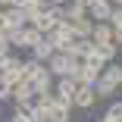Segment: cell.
I'll return each instance as SVG.
<instances>
[{
  "label": "cell",
  "mask_w": 122,
  "mask_h": 122,
  "mask_svg": "<svg viewBox=\"0 0 122 122\" xmlns=\"http://www.w3.org/2000/svg\"><path fill=\"white\" fill-rule=\"evenodd\" d=\"M78 63H81V60H72L69 53H63V50H53V56L47 60V69H50V75H53V78H75Z\"/></svg>",
  "instance_id": "1"
},
{
  "label": "cell",
  "mask_w": 122,
  "mask_h": 122,
  "mask_svg": "<svg viewBox=\"0 0 122 122\" xmlns=\"http://www.w3.org/2000/svg\"><path fill=\"white\" fill-rule=\"evenodd\" d=\"M6 38H10V44H13V50H31L44 35H41L35 25H22V28H13Z\"/></svg>",
  "instance_id": "2"
},
{
  "label": "cell",
  "mask_w": 122,
  "mask_h": 122,
  "mask_svg": "<svg viewBox=\"0 0 122 122\" xmlns=\"http://www.w3.org/2000/svg\"><path fill=\"white\" fill-rule=\"evenodd\" d=\"M35 94H44V91H53V75H50V69H47V63H38V69L28 75Z\"/></svg>",
  "instance_id": "3"
},
{
  "label": "cell",
  "mask_w": 122,
  "mask_h": 122,
  "mask_svg": "<svg viewBox=\"0 0 122 122\" xmlns=\"http://www.w3.org/2000/svg\"><path fill=\"white\" fill-rule=\"evenodd\" d=\"M94 107H97L94 85H78L75 97H72V110H94Z\"/></svg>",
  "instance_id": "4"
},
{
  "label": "cell",
  "mask_w": 122,
  "mask_h": 122,
  "mask_svg": "<svg viewBox=\"0 0 122 122\" xmlns=\"http://www.w3.org/2000/svg\"><path fill=\"white\" fill-rule=\"evenodd\" d=\"M78 91V81L75 78H53V97L63 103H72V97Z\"/></svg>",
  "instance_id": "5"
},
{
  "label": "cell",
  "mask_w": 122,
  "mask_h": 122,
  "mask_svg": "<svg viewBox=\"0 0 122 122\" xmlns=\"http://www.w3.org/2000/svg\"><path fill=\"white\" fill-rule=\"evenodd\" d=\"M100 66H94V63H88V60H81L78 63V72H75V81L78 85H94L97 78H100Z\"/></svg>",
  "instance_id": "6"
},
{
  "label": "cell",
  "mask_w": 122,
  "mask_h": 122,
  "mask_svg": "<svg viewBox=\"0 0 122 122\" xmlns=\"http://www.w3.org/2000/svg\"><path fill=\"white\" fill-rule=\"evenodd\" d=\"M31 97H35V88H31L28 78H19V81L13 85V94H10L13 103H31Z\"/></svg>",
  "instance_id": "7"
},
{
  "label": "cell",
  "mask_w": 122,
  "mask_h": 122,
  "mask_svg": "<svg viewBox=\"0 0 122 122\" xmlns=\"http://www.w3.org/2000/svg\"><path fill=\"white\" fill-rule=\"evenodd\" d=\"M3 16H6V28H22V25H28V13L25 6H3Z\"/></svg>",
  "instance_id": "8"
},
{
  "label": "cell",
  "mask_w": 122,
  "mask_h": 122,
  "mask_svg": "<svg viewBox=\"0 0 122 122\" xmlns=\"http://www.w3.org/2000/svg\"><path fill=\"white\" fill-rule=\"evenodd\" d=\"M110 13H113L110 0H91V3H88V16L94 22H110Z\"/></svg>",
  "instance_id": "9"
},
{
  "label": "cell",
  "mask_w": 122,
  "mask_h": 122,
  "mask_svg": "<svg viewBox=\"0 0 122 122\" xmlns=\"http://www.w3.org/2000/svg\"><path fill=\"white\" fill-rule=\"evenodd\" d=\"M28 53H31V60H38V63H47V60L53 56V44L47 41V35H44V38H41V41L31 47V50H28Z\"/></svg>",
  "instance_id": "10"
},
{
  "label": "cell",
  "mask_w": 122,
  "mask_h": 122,
  "mask_svg": "<svg viewBox=\"0 0 122 122\" xmlns=\"http://www.w3.org/2000/svg\"><path fill=\"white\" fill-rule=\"evenodd\" d=\"M91 41H94V44H110V41H113V25H110V22H94Z\"/></svg>",
  "instance_id": "11"
},
{
  "label": "cell",
  "mask_w": 122,
  "mask_h": 122,
  "mask_svg": "<svg viewBox=\"0 0 122 122\" xmlns=\"http://www.w3.org/2000/svg\"><path fill=\"white\" fill-rule=\"evenodd\" d=\"M69 28L75 38H91V28H94V19L91 16H81V19H72L69 22Z\"/></svg>",
  "instance_id": "12"
},
{
  "label": "cell",
  "mask_w": 122,
  "mask_h": 122,
  "mask_svg": "<svg viewBox=\"0 0 122 122\" xmlns=\"http://www.w3.org/2000/svg\"><path fill=\"white\" fill-rule=\"evenodd\" d=\"M100 78H107L110 85H116V91H119V81H122V63H107L103 66V72H100Z\"/></svg>",
  "instance_id": "13"
},
{
  "label": "cell",
  "mask_w": 122,
  "mask_h": 122,
  "mask_svg": "<svg viewBox=\"0 0 122 122\" xmlns=\"http://www.w3.org/2000/svg\"><path fill=\"white\" fill-rule=\"evenodd\" d=\"M10 122H38V119H35V107H31V103H16Z\"/></svg>",
  "instance_id": "14"
},
{
  "label": "cell",
  "mask_w": 122,
  "mask_h": 122,
  "mask_svg": "<svg viewBox=\"0 0 122 122\" xmlns=\"http://www.w3.org/2000/svg\"><path fill=\"white\" fill-rule=\"evenodd\" d=\"M94 94H97V100H113L116 97V85H110L107 78H97L94 81Z\"/></svg>",
  "instance_id": "15"
},
{
  "label": "cell",
  "mask_w": 122,
  "mask_h": 122,
  "mask_svg": "<svg viewBox=\"0 0 122 122\" xmlns=\"http://www.w3.org/2000/svg\"><path fill=\"white\" fill-rule=\"evenodd\" d=\"M107 116H113L116 122H122V100H113L110 110H107Z\"/></svg>",
  "instance_id": "16"
},
{
  "label": "cell",
  "mask_w": 122,
  "mask_h": 122,
  "mask_svg": "<svg viewBox=\"0 0 122 122\" xmlns=\"http://www.w3.org/2000/svg\"><path fill=\"white\" fill-rule=\"evenodd\" d=\"M10 94H13V85H10L3 75H0V103H3V100H10Z\"/></svg>",
  "instance_id": "17"
},
{
  "label": "cell",
  "mask_w": 122,
  "mask_h": 122,
  "mask_svg": "<svg viewBox=\"0 0 122 122\" xmlns=\"http://www.w3.org/2000/svg\"><path fill=\"white\" fill-rule=\"evenodd\" d=\"M6 53H13V44L6 35H0V56H6Z\"/></svg>",
  "instance_id": "18"
},
{
  "label": "cell",
  "mask_w": 122,
  "mask_h": 122,
  "mask_svg": "<svg viewBox=\"0 0 122 122\" xmlns=\"http://www.w3.org/2000/svg\"><path fill=\"white\" fill-rule=\"evenodd\" d=\"M113 44H116V47H122V25H116V28H113Z\"/></svg>",
  "instance_id": "19"
},
{
  "label": "cell",
  "mask_w": 122,
  "mask_h": 122,
  "mask_svg": "<svg viewBox=\"0 0 122 122\" xmlns=\"http://www.w3.org/2000/svg\"><path fill=\"white\" fill-rule=\"evenodd\" d=\"M0 35H10V28H6V16H3V10H0Z\"/></svg>",
  "instance_id": "20"
},
{
  "label": "cell",
  "mask_w": 122,
  "mask_h": 122,
  "mask_svg": "<svg viewBox=\"0 0 122 122\" xmlns=\"http://www.w3.org/2000/svg\"><path fill=\"white\" fill-rule=\"evenodd\" d=\"M47 3H50V0H28L25 6H35V10H38V6H47Z\"/></svg>",
  "instance_id": "21"
},
{
  "label": "cell",
  "mask_w": 122,
  "mask_h": 122,
  "mask_svg": "<svg viewBox=\"0 0 122 122\" xmlns=\"http://www.w3.org/2000/svg\"><path fill=\"white\" fill-rule=\"evenodd\" d=\"M97 122H116V119H113V116H107V113H103V116H100V119H97Z\"/></svg>",
  "instance_id": "22"
},
{
  "label": "cell",
  "mask_w": 122,
  "mask_h": 122,
  "mask_svg": "<svg viewBox=\"0 0 122 122\" xmlns=\"http://www.w3.org/2000/svg\"><path fill=\"white\" fill-rule=\"evenodd\" d=\"M28 3V0H13V6H25Z\"/></svg>",
  "instance_id": "23"
},
{
  "label": "cell",
  "mask_w": 122,
  "mask_h": 122,
  "mask_svg": "<svg viewBox=\"0 0 122 122\" xmlns=\"http://www.w3.org/2000/svg\"><path fill=\"white\" fill-rule=\"evenodd\" d=\"M3 6H13V0H0V10H3Z\"/></svg>",
  "instance_id": "24"
},
{
  "label": "cell",
  "mask_w": 122,
  "mask_h": 122,
  "mask_svg": "<svg viewBox=\"0 0 122 122\" xmlns=\"http://www.w3.org/2000/svg\"><path fill=\"white\" fill-rule=\"evenodd\" d=\"M50 3H56V6H66V3H69V0H50Z\"/></svg>",
  "instance_id": "25"
},
{
  "label": "cell",
  "mask_w": 122,
  "mask_h": 122,
  "mask_svg": "<svg viewBox=\"0 0 122 122\" xmlns=\"http://www.w3.org/2000/svg\"><path fill=\"white\" fill-rule=\"evenodd\" d=\"M110 3H113V6H122V0H110Z\"/></svg>",
  "instance_id": "26"
},
{
  "label": "cell",
  "mask_w": 122,
  "mask_h": 122,
  "mask_svg": "<svg viewBox=\"0 0 122 122\" xmlns=\"http://www.w3.org/2000/svg\"><path fill=\"white\" fill-rule=\"evenodd\" d=\"M119 91H122V81H119Z\"/></svg>",
  "instance_id": "27"
},
{
  "label": "cell",
  "mask_w": 122,
  "mask_h": 122,
  "mask_svg": "<svg viewBox=\"0 0 122 122\" xmlns=\"http://www.w3.org/2000/svg\"><path fill=\"white\" fill-rule=\"evenodd\" d=\"M94 122H97V119H94Z\"/></svg>",
  "instance_id": "28"
}]
</instances>
